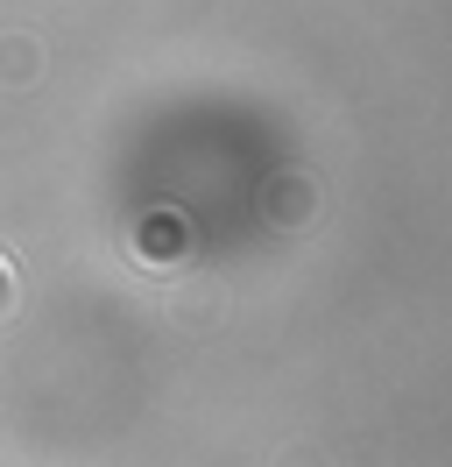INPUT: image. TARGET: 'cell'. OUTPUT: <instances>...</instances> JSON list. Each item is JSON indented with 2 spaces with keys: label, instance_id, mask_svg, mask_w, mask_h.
Here are the masks:
<instances>
[{
  "label": "cell",
  "instance_id": "6da1fadb",
  "mask_svg": "<svg viewBox=\"0 0 452 467\" xmlns=\"http://www.w3.org/2000/svg\"><path fill=\"white\" fill-rule=\"evenodd\" d=\"M184 220L177 213H149L141 220V234H135V248H141V263H184Z\"/></svg>",
  "mask_w": 452,
  "mask_h": 467
},
{
  "label": "cell",
  "instance_id": "7a4b0ae2",
  "mask_svg": "<svg viewBox=\"0 0 452 467\" xmlns=\"http://www.w3.org/2000/svg\"><path fill=\"white\" fill-rule=\"evenodd\" d=\"M269 205H276V213H304V184H276V199H269Z\"/></svg>",
  "mask_w": 452,
  "mask_h": 467
},
{
  "label": "cell",
  "instance_id": "3957f363",
  "mask_svg": "<svg viewBox=\"0 0 452 467\" xmlns=\"http://www.w3.org/2000/svg\"><path fill=\"white\" fill-rule=\"evenodd\" d=\"M7 305H15V269L0 263V312H7Z\"/></svg>",
  "mask_w": 452,
  "mask_h": 467
}]
</instances>
